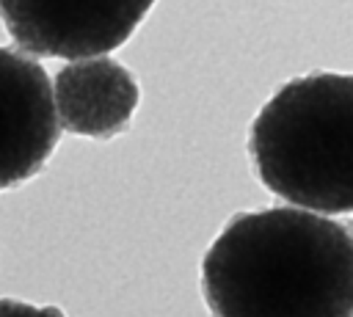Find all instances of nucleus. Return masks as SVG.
<instances>
[{
	"mask_svg": "<svg viewBox=\"0 0 353 317\" xmlns=\"http://www.w3.org/2000/svg\"><path fill=\"white\" fill-rule=\"evenodd\" d=\"M210 317H350L353 237L298 207L234 215L201 259Z\"/></svg>",
	"mask_w": 353,
	"mask_h": 317,
	"instance_id": "1",
	"label": "nucleus"
},
{
	"mask_svg": "<svg viewBox=\"0 0 353 317\" xmlns=\"http://www.w3.org/2000/svg\"><path fill=\"white\" fill-rule=\"evenodd\" d=\"M248 154L259 182L314 215L353 209V77L317 72L284 83L256 113Z\"/></svg>",
	"mask_w": 353,
	"mask_h": 317,
	"instance_id": "2",
	"label": "nucleus"
},
{
	"mask_svg": "<svg viewBox=\"0 0 353 317\" xmlns=\"http://www.w3.org/2000/svg\"><path fill=\"white\" fill-rule=\"evenodd\" d=\"M154 0H0V19L36 58H94L121 47Z\"/></svg>",
	"mask_w": 353,
	"mask_h": 317,
	"instance_id": "3",
	"label": "nucleus"
},
{
	"mask_svg": "<svg viewBox=\"0 0 353 317\" xmlns=\"http://www.w3.org/2000/svg\"><path fill=\"white\" fill-rule=\"evenodd\" d=\"M58 119L44 66L0 47V190L33 179L58 146Z\"/></svg>",
	"mask_w": 353,
	"mask_h": 317,
	"instance_id": "4",
	"label": "nucleus"
},
{
	"mask_svg": "<svg viewBox=\"0 0 353 317\" xmlns=\"http://www.w3.org/2000/svg\"><path fill=\"white\" fill-rule=\"evenodd\" d=\"M135 77L110 58H83L66 63L52 83L58 127L85 138H113L124 132L138 108Z\"/></svg>",
	"mask_w": 353,
	"mask_h": 317,
	"instance_id": "5",
	"label": "nucleus"
},
{
	"mask_svg": "<svg viewBox=\"0 0 353 317\" xmlns=\"http://www.w3.org/2000/svg\"><path fill=\"white\" fill-rule=\"evenodd\" d=\"M0 317H66L55 306H33L14 298H0Z\"/></svg>",
	"mask_w": 353,
	"mask_h": 317,
	"instance_id": "6",
	"label": "nucleus"
}]
</instances>
